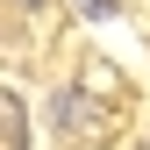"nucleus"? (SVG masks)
<instances>
[{
    "label": "nucleus",
    "mask_w": 150,
    "mask_h": 150,
    "mask_svg": "<svg viewBox=\"0 0 150 150\" xmlns=\"http://www.w3.org/2000/svg\"><path fill=\"white\" fill-rule=\"evenodd\" d=\"M7 150H29V122H22V100L7 93Z\"/></svg>",
    "instance_id": "1"
},
{
    "label": "nucleus",
    "mask_w": 150,
    "mask_h": 150,
    "mask_svg": "<svg viewBox=\"0 0 150 150\" xmlns=\"http://www.w3.org/2000/svg\"><path fill=\"white\" fill-rule=\"evenodd\" d=\"M71 7H79L86 22H115V7H122V0H71Z\"/></svg>",
    "instance_id": "2"
},
{
    "label": "nucleus",
    "mask_w": 150,
    "mask_h": 150,
    "mask_svg": "<svg viewBox=\"0 0 150 150\" xmlns=\"http://www.w3.org/2000/svg\"><path fill=\"white\" fill-rule=\"evenodd\" d=\"M22 7H43V0H22Z\"/></svg>",
    "instance_id": "3"
}]
</instances>
